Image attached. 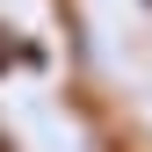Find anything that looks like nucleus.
<instances>
[{
	"mask_svg": "<svg viewBox=\"0 0 152 152\" xmlns=\"http://www.w3.org/2000/svg\"><path fill=\"white\" fill-rule=\"evenodd\" d=\"M7 65H36V51H29V44H22L7 22H0V72H7Z\"/></svg>",
	"mask_w": 152,
	"mask_h": 152,
	"instance_id": "nucleus-1",
	"label": "nucleus"
},
{
	"mask_svg": "<svg viewBox=\"0 0 152 152\" xmlns=\"http://www.w3.org/2000/svg\"><path fill=\"white\" fill-rule=\"evenodd\" d=\"M0 152H7V138H0Z\"/></svg>",
	"mask_w": 152,
	"mask_h": 152,
	"instance_id": "nucleus-2",
	"label": "nucleus"
}]
</instances>
